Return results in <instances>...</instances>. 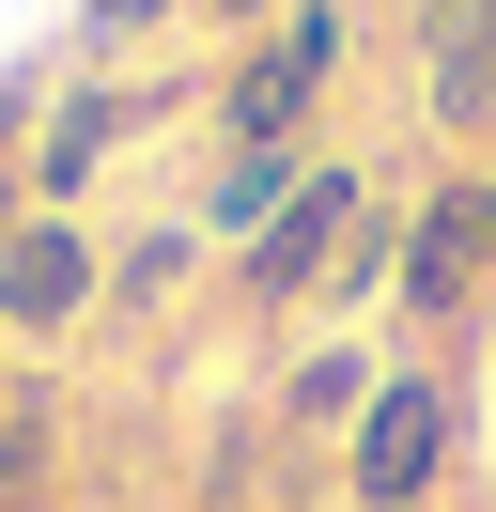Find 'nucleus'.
Here are the masks:
<instances>
[{
	"mask_svg": "<svg viewBox=\"0 0 496 512\" xmlns=\"http://www.w3.org/2000/svg\"><path fill=\"white\" fill-rule=\"evenodd\" d=\"M341 481H357V512H419L434 481H450V388L434 373H388L357 419V450H341Z\"/></svg>",
	"mask_w": 496,
	"mask_h": 512,
	"instance_id": "obj_2",
	"label": "nucleus"
},
{
	"mask_svg": "<svg viewBox=\"0 0 496 512\" xmlns=\"http://www.w3.org/2000/svg\"><path fill=\"white\" fill-rule=\"evenodd\" d=\"M295 187H310V156H217V187H202V233L264 249V233L295 218Z\"/></svg>",
	"mask_w": 496,
	"mask_h": 512,
	"instance_id": "obj_7",
	"label": "nucleus"
},
{
	"mask_svg": "<svg viewBox=\"0 0 496 512\" xmlns=\"http://www.w3.org/2000/svg\"><path fill=\"white\" fill-rule=\"evenodd\" d=\"M47 466H62V404H0V512H47Z\"/></svg>",
	"mask_w": 496,
	"mask_h": 512,
	"instance_id": "obj_9",
	"label": "nucleus"
},
{
	"mask_svg": "<svg viewBox=\"0 0 496 512\" xmlns=\"http://www.w3.org/2000/svg\"><path fill=\"white\" fill-rule=\"evenodd\" d=\"M16 233H31V187H16V171H0V249H16Z\"/></svg>",
	"mask_w": 496,
	"mask_h": 512,
	"instance_id": "obj_12",
	"label": "nucleus"
},
{
	"mask_svg": "<svg viewBox=\"0 0 496 512\" xmlns=\"http://www.w3.org/2000/svg\"><path fill=\"white\" fill-rule=\"evenodd\" d=\"M78 311H109V264H93V233H78V218H31L16 249H0V326L62 342Z\"/></svg>",
	"mask_w": 496,
	"mask_h": 512,
	"instance_id": "obj_3",
	"label": "nucleus"
},
{
	"mask_svg": "<svg viewBox=\"0 0 496 512\" xmlns=\"http://www.w3.org/2000/svg\"><path fill=\"white\" fill-rule=\"evenodd\" d=\"M326 78H341V0H295L279 32L248 47V78L217 94V140H233V156H295L310 109H326Z\"/></svg>",
	"mask_w": 496,
	"mask_h": 512,
	"instance_id": "obj_1",
	"label": "nucleus"
},
{
	"mask_svg": "<svg viewBox=\"0 0 496 512\" xmlns=\"http://www.w3.org/2000/svg\"><path fill=\"white\" fill-rule=\"evenodd\" d=\"M124 125H155V94H62L47 125H31V156H16L31 218H78V187L109 171V140H124Z\"/></svg>",
	"mask_w": 496,
	"mask_h": 512,
	"instance_id": "obj_5",
	"label": "nucleus"
},
{
	"mask_svg": "<svg viewBox=\"0 0 496 512\" xmlns=\"http://www.w3.org/2000/svg\"><path fill=\"white\" fill-rule=\"evenodd\" d=\"M419 94L450 140L496 125V0H419Z\"/></svg>",
	"mask_w": 496,
	"mask_h": 512,
	"instance_id": "obj_6",
	"label": "nucleus"
},
{
	"mask_svg": "<svg viewBox=\"0 0 496 512\" xmlns=\"http://www.w3.org/2000/svg\"><path fill=\"white\" fill-rule=\"evenodd\" d=\"M155 16H171V0H78V47H140Z\"/></svg>",
	"mask_w": 496,
	"mask_h": 512,
	"instance_id": "obj_11",
	"label": "nucleus"
},
{
	"mask_svg": "<svg viewBox=\"0 0 496 512\" xmlns=\"http://www.w3.org/2000/svg\"><path fill=\"white\" fill-rule=\"evenodd\" d=\"M202 16H264V32H279V16H295V0H202Z\"/></svg>",
	"mask_w": 496,
	"mask_h": 512,
	"instance_id": "obj_13",
	"label": "nucleus"
},
{
	"mask_svg": "<svg viewBox=\"0 0 496 512\" xmlns=\"http://www.w3.org/2000/svg\"><path fill=\"white\" fill-rule=\"evenodd\" d=\"M341 419H372V373H357V357H295V388H279V435H341Z\"/></svg>",
	"mask_w": 496,
	"mask_h": 512,
	"instance_id": "obj_8",
	"label": "nucleus"
},
{
	"mask_svg": "<svg viewBox=\"0 0 496 512\" xmlns=\"http://www.w3.org/2000/svg\"><path fill=\"white\" fill-rule=\"evenodd\" d=\"M186 264H202V233H140V249L109 264V311H155V295H186Z\"/></svg>",
	"mask_w": 496,
	"mask_h": 512,
	"instance_id": "obj_10",
	"label": "nucleus"
},
{
	"mask_svg": "<svg viewBox=\"0 0 496 512\" xmlns=\"http://www.w3.org/2000/svg\"><path fill=\"white\" fill-rule=\"evenodd\" d=\"M341 249H357V171H326V156H310L295 218H279L264 249H248V295H264V311H295L310 280H341Z\"/></svg>",
	"mask_w": 496,
	"mask_h": 512,
	"instance_id": "obj_4",
	"label": "nucleus"
}]
</instances>
